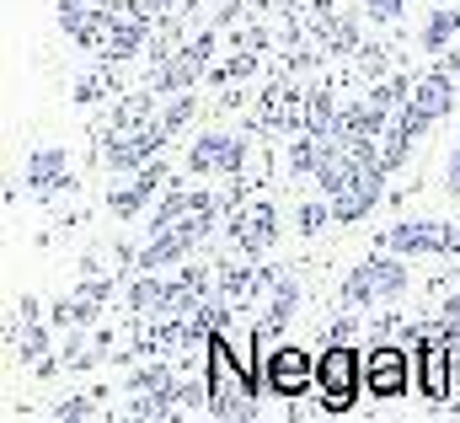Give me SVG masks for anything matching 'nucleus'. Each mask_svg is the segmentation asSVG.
I'll list each match as a JSON object with an SVG mask.
<instances>
[{"mask_svg": "<svg viewBox=\"0 0 460 423\" xmlns=\"http://www.w3.org/2000/svg\"><path fill=\"white\" fill-rule=\"evenodd\" d=\"M353 386H358V359H353L348 348H332V354L322 359V397H327L332 413L353 408Z\"/></svg>", "mask_w": 460, "mask_h": 423, "instance_id": "f257e3e1", "label": "nucleus"}, {"mask_svg": "<svg viewBox=\"0 0 460 423\" xmlns=\"http://www.w3.org/2000/svg\"><path fill=\"white\" fill-rule=\"evenodd\" d=\"M380 172H385L380 161H369V166L358 161V172L348 177L343 188H338V199H332V214H338V220H358V214L380 199Z\"/></svg>", "mask_w": 460, "mask_h": 423, "instance_id": "f03ea898", "label": "nucleus"}, {"mask_svg": "<svg viewBox=\"0 0 460 423\" xmlns=\"http://www.w3.org/2000/svg\"><path fill=\"white\" fill-rule=\"evenodd\" d=\"M204 214H209V204H199V210L188 214L182 225H166V236H161V241H150V247L139 252V263H145V274H150V268H161V263H172L177 252H188V247L199 241V230H204Z\"/></svg>", "mask_w": 460, "mask_h": 423, "instance_id": "7ed1b4c3", "label": "nucleus"}, {"mask_svg": "<svg viewBox=\"0 0 460 423\" xmlns=\"http://www.w3.org/2000/svg\"><path fill=\"white\" fill-rule=\"evenodd\" d=\"M391 247L396 252H460V230H450V225H402V230H391Z\"/></svg>", "mask_w": 460, "mask_h": 423, "instance_id": "20e7f679", "label": "nucleus"}, {"mask_svg": "<svg viewBox=\"0 0 460 423\" xmlns=\"http://www.w3.org/2000/svg\"><path fill=\"white\" fill-rule=\"evenodd\" d=\"M402 279H407V268H402V263H364V268L348 279V301L391 295V290H402Z\"/></svg>", "mask_w": 460, "mask_h": 423, "instance_id": "39448f33", "label": "nucleus"}, {"mask_svg": "<svg viewBox=\"0 0 460 423\" xmlns=\"http://www.w3.org/2000/svg\"><path fill=\"white\" fill-rule=\"evenodd\" d=\"M268 386L284 392V397H300V392L311 386V359H305L300 348H279V354L268 359Z\"/></svg>", "mask_w": 460, "mask_h": 423, "instance_id": "423d86ee", "label": "nucleus"}, {"mask_svg": "<svg viewBox=\"0 0 460 423\" xmlns=\"http://www.w3.org/2000/svg\"><path fill=\"white\" fill-rule=\"evenodd\" d=\"M161 134H166V123H155V129H134L128 140H113V145L102 150V166L123 172V166H134V161H150V150L161 145Z\"/></svg>", "mask_w": 460, "mask_h": 423, "instance_id": "0eeeda50", "label": "nucleus"}, {"mask_svg": "<svg viewBox=\"0 0 460 423\" xmlns=\"http://www.w3.org/2000/svg\"><path fill=\"white\" fill-rule=\"evenodd\" d=\"M369 392H375V397H402V392H407V359H402L396 348H380V354L369 359Z\"/></svg>", "mask_w": 460, "mask_h": 423, "instance_id": "6e6552de", "label": "nucleus"}, {"mask_svg": "<svg viewBox=\"0 0 460 423\" xmlns=\"http://www.w3.org/2000/svg\"><path fill=\"white\" fill-rule=\"evenodd\" d=\"M188 166H193V172H235V166H241V145L226 140V134H209V140L193 145Z\"/></svg>", "mask_w": 460, "mask_h": 423, "instance_id": "1a4fd4ad", "label": "nucleus"}, {"mask_svg": "<svg viewBox=\"0 0 460 423\" xmlns=\"http://www.w3.org/2000/svg\"><path fill=\"white\" fill-rule=\"evenodd\" d=\"M273 225H279L273 204H257V210H246L241 220H235V241H241L246 252H262V247L273 241Z\"/></svg>", "mask_w": 460, "mask_h": 423, "instance_id": "9d476101", "label": "nucleus"}, {"mask_svg": "<svg viewBox=\"0 0 460 423\" xmlns=\"http://www.w3.org/2000/svg\"><path fill=\"white\" fill-rule=\"evenodd\" d=\"M59 172H65V156H59V150H38V156H32V166H27V183L49 199L54 188H65V183H59Z\"/></svg>", "mask_w": 460, "mask_h": 423, "instance_id": "9b49d317", "label": "nucleus"}, {"mask_svg": "<svg viewBox=\"0 0 460 423\" xmlns=\"http://www.w3.org/2000/svg\"><path fill=\"white\" fill-rule=\"evenodd\" d=\"M204 54H209V38H199L193 49H182V54H177V65H172V70H161V86H188V81L204 70Z\"/></svg>", "mask_w": 460, "mask_h": 423, "instance_id": "f8f14e48", "label": "nucleus"}, {"mask_svg": "<svg viewBox=\"0 0 460 423\" xmlns=\"http://www.w3.org/2000/svg\"><path fill=\"white\" fill-rule=\"evenodd\" d=\"M155 183H161V172H155V166H145V172H139V177H134L123 194H113V210H118V214H134L145 199H150V194H155Z\"/></svg>", "mask_w": 460, "mask_h": 423, "instance_id": "ddd939ff", "label": "nucleus"}, {"mask_svg": "<svg viewBox=\"0 0 460 423\" xmlns=\"http://www.w3.org/2000/svg\"><path fill=\"white\" fill-rule=\"evenodd\" d=\"M423 392L434 402H445V348H429L423 354Z\"/></svg>", "mask_w": 460, "mask_h": 423, "instance_id": "4468645a", "label": "nucleus"}, {"mask_svg": "<svg viewBox=\"0 0 460 423\" xmlns=\"http://www.w3.org/2000/svg\"><path fill=\"white\" fill-rule=\"evenodd\" d=\"M262 123H295V92H268L262 97Z\"/></svg>", "mask_w": 460, "mask_h": 423, "instance_id": "2eb2a0df", "label": "nucleus"}, {"mask_svg": "<svg viewBox=\"0 0 460 423\" xmlns=\"http://www.w3.org/2000/svg\"><path fill=\"white\" fill-rule=\"evenodd\" d=\"M305 123H311L316 134H327V123H332V97H327V92H311V103H305Z\"/></svg>", "mask_w": 460, "mask_h": 423, "instance_id": "dca6fc26", "label": "nucleus"}, {"mask_svg": "<svg viewBox=\"0 0 460 423\" xmlns=\"http://www.w3.org/2000/svg\"><path fill=\"white\" fill-rule=\"evenodd\" d=\"M456 32H460V11H439V16L429 22V43H434V49H439L445 38H456Z\"/></svg>", "mask_w": 460, "mask_h": 423, "instance_id": "f3484780", "label": "nucleus"}, {"mask_svg": "<svg viewBox=\"0 0 460 423\" xmlns=\"http://www.w3.org/2000/svg\"><path fill=\"white\" fill-rule=\"evenodd\" d=\"M289 306H295V279H284V284H279V295H273V321L289 317Z\"/></svg>", "mask_w": 460, "mask_h": 423, "instance_id": "a211bd4d", "label": "nucleus"}, {"mask_svg": "<svg viewBox=\"0 0 460 423\" xmlns=\"http://www.w3.org/2000/svg\"><path fill=\"white\" fill-rule=\"evenodd\" d=\"M295 166H300V172H311V166H316V134L295 145Z\"/></svg>", "mask_w": 460, "mask_h": 423, "instance_id": "6ab92c4d", "label": "nucleus"}, {"mask_svg": "<svg viewBox=\"0 0 460 423\" xmlns=\"http://www.w3.org/2000/svg\"><path fill=\"white\" fill-rule=\"evenodd\" d=\"M396 11H402V0H369V16L375 22H396Z\"/></svg>", "mask_w": 460, "mask_h": 423, "instance_id": "aec40b11", "label": "nucleus"}, {"mask_svg": "<svg viewBox=\"0 0 460 423\" xmlns=\"http://www.w3.org/2000/svg\"><path fill=\"white\" fill-rule=\"evenodd\" d=\"M450 183L460 188V150H456V161H450Z\"/></svg>", "mask_w": 460, "mask_h": 423, "instance_id": "412c9836", "label": "nucleus"}, {"mask_svg": "<svg viewBox=\"0 0 460 423\" xmlns=\"http://www.w3.org/2000/svg\"><path fill=\"white\" fill-rule=\"evenodd\" d=\"M445 317H456V321H460V301H450V306H445Z\"/></svg>", "mask_w": 460, "mask_h": 423, "instance_id": "4be33fe9", "label": "nucleus"}, {"mask_svg": "<svg viewBox=\"0 0 460 423\" xmlns=\"http://www.w3.org/2000/svg\"><path fill=\"white\" fill-rule=\"evenodd\" d=\"M450 70H456V81H460V49H456V54H450Z\"/></svg>", "mask_w": 460, "mask_h": 423, "instance_id": "5701e85b", "label": "nucleus"}]
</instances>
